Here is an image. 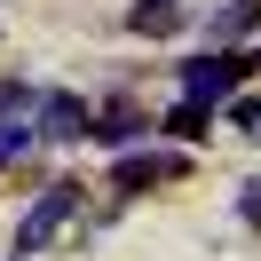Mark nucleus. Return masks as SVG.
Here are the masks:
<instances>
[{
  "label": "nucleus",
  "mask_w": 261,
  "mask_h": 261,
  "mask_svg": "<svg viewBox=\"0 0 261 261\" xmlns=\"http://www.w3.org/2000/svg\"><path fill=\"white\" fill-rule=\"evenodd\" d=\"M174 24H182V0H143V8H135V32H143V40L174 32Z\"/></svg>",
  "instance_id": "7"
},
{
  "label": "nucleus",
  "mask_w": 261,
  "mask_h": 261,
  "mask_svg": "<svg viewBox=\"0 0 261 261\" xmlns=\"http://www.w3.org/2000/svg\"><path fill=\"white\" fill-rule=\"evenodd\" d=\"M229 127H245V135H261V103H253V95H229Z\"/></svg>",
  "instance_id": "9"
},
{
  "label": "nucleus",
  "mask_w": 261,
  "mask_h": 261,
  "mask_svg": "<svg viewBox=\"0 0 261 261\" xmlns=\"http://www.w3.org/2000/svg\"><path fill=\"white\" fill-rule=\"evenodd\" d=\"M87 135H95L103 150H111V143H135V135H143V111H135V103H103V111H95V127H87Z\"/></svg>",
  "instance_id": "4"
},
{
  "label": "nucleus",
  "mask_w": 261,
  "mask_h": 261,
  "mask_svg": "<svg viewBox=\"0 0 261 261\" xmlns=\"http://www.w3.org/2000/svg\"><path fill=\"white\" fill-rule=\"evenodd\" d=\"M32 135H40V127H0V166L16 159V150H24V143H32Z\"/></svg>",
  "instance_id": "10"
},
{
  "label": "nucleus",
  "mask_w": 261,
  "mask_h": 261,
  "mask_svg": "<svg viewBox=\"0 0 261 261\" xmlns=\"http://www.w3.org/2000/svg\"><path fill=\"white\" fill-rule=\"evenodd\" d=\"M24 103H32L24 87H0V119H8V111H24Z\"/></svg>",
  "instance_id": "12"
},
{
  "label": "nucleus",
  "mask_w": 261,
  "mask_h": 261,
  "mask_svg": "<svg viewBox=\"0 0 261 261\" xmlns=\"http://www.w3.org/2000/svg\"><path fill=\"white\" fill-rule=\"evenodd\" d=\"M238 214H245V222L261 229V182H245V190H238Z\"/></svg>",
  "instance_id": "11"
},
{
  "label": "nucleus",
  "mask_w": 261,
  "mask_h": 261,
  "mask_svg": "<svg viewBox=\"0 0 261 261\" xmlns=\"http://www.w3.org/2000/svg\"><path fill=\"white\" fill-rule=\"evenodd\" d=\"M261 24V0H229V8H214V40H245Z\"/></svg>",
  "instance_id": "6"
},
{
  "label": "nucleus",
  "mask_w": 261,
  "mask_h": 261,
  "mask_svg": "<svg viewBox=\"0 0 261 261\" xmlns=\"http://www.w3.org/2000/svg\"><path fill=\"white\" fill-rule=\"evenodd\" d=\"M166 127H174V135H182V143H198V135H206V103H198V95H190V103H182V111H174V119H166Z\"/></svg>",
  "instance_id": "8"
},
{
  "label": "nucleus",
  "mask_w": 261,
  "mask_h": 261,
  "mask_svg": "<svg viewBox=\"0 0 261 261\" xmlns=\"http://www.w3.org/2000/svg\"><path fill=\"white\" fill-rule=\"evenodd\" d=\"M71 214H80V182H48V198H40V206L24 214V229H16V261H24V253H40V245H48L56 229L71 222Z\"/></svg>",
  "instance_id": "1"
},
{
  "label": "nucleus",
  "mask_w": 261,
  "mask_h": 261,
  "mask_svg": "<svg viewBox=\"0 0 261 261\" xmlns=\"http://www.w3.org/2000/svg\"><path fill=\"white\" fill-rule=\"evenodd\" d=\"M182 166H190L182 150H143V159H119L111 166V190H150V182H174Z\"/></svg>",
  "instance_id": "3"
},
{
  "label": "nucleus",
  "mask_w": 261,
  "mask_h": 261,
  "mask_svg": "<svg viewBox=\"0 0 261 261\" xmlns=\"http://www.w3.org/2000/svg\"><path fill=\"white\" fill-rule=\"evenodd\" d=\"M40 135H56V143H64V135H87V111L71 95H40Z\"/></svg>",
  "instance_id": "5"
},
{
  "label": "nucleus",
  "mask_w": 261,
  "mask_h": 261,
  "mask_svg": "<svg viewBox=\"0 0 261 261\" xmlns=\"http://www.w3.org/2000/svg\"><path fill=\"white\" fill-rule=\"evenodd\" d=\"M253 71L261 56H198V64H182V87L198 103H214V95H238V80H253Z\"/></svg>",
  "instance_id": "2"
}]
</instances>
